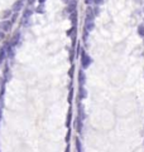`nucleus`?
Masks as SVG:
<instances>
[{"instance_id":"nucleus-1","label":"nucleus","mask_w":144,"mask_h":152,"mask_svg":"<svg viewBox=\"0 0 144 152\" xmlns=\"http://www.w3.org/2000/svg\"><path fill=\"white\" fill-rule=\"evenodd\" d=\"M80 59H81V67H82V69H87L91 65V63H92V58H91L85 50H81Z\"/></svg>"},{"instance_id":"nucleus-2","label":"nucleus","mask_w":144,"mask_h":152,"mask_svg":"<svg viewBox=\"0 0 144 152\" xmlns=\"http://www.w3.org/2000/svg\"><path fill=\"white\" fill-rule=\"evenodd\" d=\"M12 25H13V23L10 22L9 19H4L3 22H0V30L1 32H10V29H12Z\"/></svg>"},{"instance_id":"nucleus-3","label":"nucleus","mask_w":144,"mask_h":152,"mask_svg":"<svg viewBox=\"0 0 144 152\" xmlns=\"http://www.w3.org/2000/svg\"><path fill=\"white\" fill-rule=\"evenodd\" d=\"M95 28V22L94 19H86L85 20V30L87 33H90L91 30H92Z\"/></svg>"},{"instance_id":"nucleus-4","label":"nucleus","mask_w":144,"mask_h":152,"mask_svg":"<svg viewBox=\"0 0 144 152\" xmlns=\"http://www.w3.org/2000/svg\"><path fill=\"white\" fill-rule=\"evenodd\" d=\"M19 40H20V33L19 32H17L12 37V39H10V45L12 47H15V45H18L19 44Z\"/></svg>"},{"instance_id":"nucleus-5","label":"nucleus","mask_w":144,"mask_h":152,"mask_svg":"<svg viewBox=\"0 0 144 152\" xmlns=\"http://www.w3.org/2000/svg\"><path fill=\"white\" fill-rule=\"evenodd\" d=\"M22 9H23V0H18V1H15L13 4V8H12L13 13H19Z\"/></svg>"},{"instance_id":"nucleus-6","label":"nucleus","mask_w":144,"mask_h":152,"mask_svg":"<svg viewBox=\"0 0 144 152\" xmlns=\"http://www.w3.org/2000/svg\"><path fill=\"white\" fill-rule=\"evenodd\" d=\"M77 107H79V118L80 119H82V121H85V117H86V115H85V109H83V106H82V103L81 102H79L77 103Z\"/></svg>"},{"instance_id":"nucleus-7","label":"nucleus","mask_w":144,"mask_h":152,"mask_svg":"<svg viewBox=\"0 0 144 152\" xmlns=\"http://www.w3.org/2000/svg\"><path fill=\"white\" fill-rule=\"evenodd\" d=\"M85 83H86V74H85V72L81 69V71H79V84L85 86Z\"/></svg>"},{"instance_id":"nucleus-8","label":"nucleus","mask_w":144,"mask_h":152,"mask_svg":"<svg viewBox=\"0 0 144 152\" xmlns=\"http://www.w3.org/2000/svg\"><path fill=\"white\" fill-rule=\"evenodd\" d=\"M86 97H87L86 89L83 88V86H80V88H79V99L81 101V99H85Z\"/></svg>"},{"instance_id":"nucleus-9","label":"nucleus","mask_w":144,"mask_h":152,"mask_svg":"<svg viewBox=\"0 0 144 152\" xmlns=\"http://www.w3.org/2000/svg\"><path fill=\"white\" fill-rule=\"evenodd\" d=\"M82 123H83V121L77 117L76 118V130H77V132L79 133H82Z\"/></svg>"},{"instance_id":"nucleus-10","label":"nucleus","mask_w":144,"mask_h":152,"mask_svg":"<svg viewBox=\"0 0 144 152\" xmlns=\"http://www.w3.org/2000/svg\"><path fill=\"white\" fill-rule=\"evenodd\" d=\"M86 19H95V14L92 8H87L86 9Z\"/></svg>"},{"instance_id":"nucleus-11","label":"nucleus","mask_w":144,"mask_h":152,"mask_svg":"<svg viewBox=\"0 0 144 152\" xmlns=\"http://www.w3.org/2000/svg\"><path fill=\"white\" fill-rule=\"evenodd\" d=\"M5 57H6V49L5 48H0V64L4 62Z\"/></svg>"},{"instance_id":"nucleus-12","label":"nucleus","mask_w":144,"mask_h":152,"mask_svg":"<svg viewBox=\"0 0 144 152\" xmlns=\"http://www.w3.org/2000/svg\"><path fill=\"white\" fill-rule=\"evenodd\" d=\"M13 14V10H4V12L1 13V18L3 19H9L10 16H12Z\"/></svg>"},{"instance_id":"nucleus-13","label":"nucleus","mask_w":144,"mask_h":152,"mask_svg":"<svg viewBox=\"0 0 144 152\" xmlns=\"http://www.w3.org/2000/svg\"><path fill=\"white\" fill-rule=\"evenodd\" d=\"M33 14V10L29 9V8H27L25 10H24V14H23V19H28V18H30V15Z\"/></svg>"},{"instance_id":"nucleus-14","label":"nucleus","mask_w":144,"mask_h":152,"mask_svg":"<svg viewBox=\"0 0 144 152\" xmlns=\"http://www.w3.org/2000/svg\"><path fill=\"white\" fill-rule=\"evenodd\" d=\"M75 143H76V152H82V143L79 138H75Z\"/></svg>"},{"instance_id":"nucleus-15","label":"nucleus","mask_w":144,"mask_h":152,"mask_svg":"<svg viewBox=\"0 0 144 152\" xmlns=\"http://www.w3.org/2000/svg\"><path fill=\"white\" fill-rule=\"evenodd\" d=\"M71 119H72V111L70 108L68 111V115H67V122H66V126L70 127V124H71Z\"/></svg>"},{"instance_id":"nucleus-16","label":"nucleus","mask_w":144,"mask_h":152,"mask_svg":"<svg viewBox=\"0 0 144 152\" xmlns=\"http://www.w3.org/2000/svg\"><path fill=\"white\" fill-rule=\"evenodd\" d=\"M138 34H139V37L144 38V24H140L138 26Z\"/></svg>"},{"instance_id":"nucleus-17","label":"nucleus","mask_w":144,"mask_h":152,"mask_svg":"<svg viewBox=\"0 0 144 152\" xmlns=\"http://www.w3.org/2000/svg\"><path fill=\"white\" fill-rule=\"evenodd\" d=\"M36 12L37 13H39V14H43L44 13V6H43V4H39V6L36 9Z\"/></svg>"},{"instance_id":"nucleus-18","label":"nucleus","mask_w":144,"mask_h":152,"mask_svg":"<svg viewBox=\"0 0 144 152\" xmlns=\"http://www.w3.org/2000/svg\"><path fill=\"white\" fill-rule=\"evenodd\" d=\"M92 3H95L96 5H101L104 3V0H92Z\"/></svg>"},{"instance_id":"nucleus-19","label":"nucleus","mask_w":144,"mask_h":152,"mask_svg":"<svg viewBox=\"0 0 144 152\" xmlns=\"http://www.w3.org/2000/svg\"><path fill=\"white\" fill-rule=\"evenodd\" d=\"M3 39H5V33L0 30V40H3Z\"/></svg>"},{"instance_id":"nucleus-20","label":"nucleus","mask_w":144,"mask_h":152,"mask_svg":"<svg viewBox=\"0 0 144 152\" xmlns=\"http://www.w3.org/2000/svg\"><path fill=\"white\" fill-rule=\"evenodd\" d=\"M99 12H100L99 8H94V14H95V16H96V15H99Z\"/></svg>"},{"instance_id":"nucleus-21","label":"nucleus","mask_w":144,"mask_h":152,"mask_svg":"<svg viewBox=\"0 0 144 152\" xmlns=\"http://www.w3.org/2000/svg\"><path fill=\"white\" fill-rule=\"evenodd\" d=\"M27 1H28V5H33L36 0H27Z\"/></svg>"},{"instance_id":"nucleus-22","label":"nucleus","mask_w":144,"mask_h":152,"mask_svg":"<svg viewBox=\"0 0 144 152\" xmlns=\"http://www.w3.org/2000/svg\"><path fill=\"white\" fill-rule=\"evenodd\" d=\"M70 136H71V131H68V133H67V137H66V141H70Z\"/></svg>"},{"instance_id":"nucleus-23","label":"nucleus","mask_w":144,"mask_h":152,"mask_svg":"<svg viewBox=\"0 0 144 152\" xmlns=\"http://www.w3.org/2000/svg\"><path fill=\"white\" fill-rule=\"evenodd\" d=\"M85 3H86V4H91V3H92V0H85Z\"/></svg>"},{"instance_id":"nucleus-24","label":"nucleus","mask_w":144,"mask_h":152,"mask_svg":"<svg viewBox=\"0 0 144 152\" xmlns=\"http://www.w3.org/2000/svg\"><path fill=\"white\" fill-rule=\"evenodd\" d=\"M44 1H45V0H38V3H39V4H44Z\"/></svg>"}]
</instances>
